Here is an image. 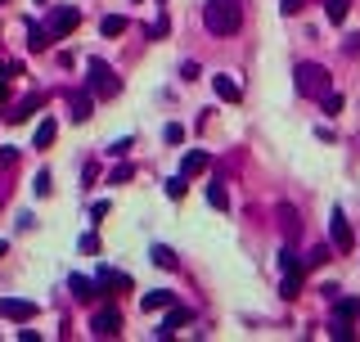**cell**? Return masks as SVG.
Masks as SVG:
<instances>
[{
    "label": "cell",
    "instance_id": "4",
    "mask_svg": "<svg viewBox=\"0 0 360 342\" xmlns=\"http://www.w3.org/2000/svg\"><path fill=\"white\" fill-rule=\"evenodd\" d=\"M279 270H284V284H279V293L293 302V298L302 293V279H306V261H302V256L293 252V248H284V252H279Z\"/></svg>",
    "mask_w": 360,
    "mask_h": 342
},
{
    "label": "cell",
    "instance_id": "2",
    "mask_svg": "<svg viewBox=\"0 0 360 342\" xmlns=\"http://www.w3.org/2000/svg\"><path fill=\"white\" fill-rule=\"evenodd\" d=\"M293 86H297V95H306V99H325L334 86H329V68H320V63H297L293 68Z\"/></svg>",
    "mask_w": 360,
    "mask_h": 342
},
{
    "label": "cell",
    "instance_id": "25",
    "mask_svg": "<svg viewBox=\"0 0 360 342\" xmlns=\"http://www.w3.org/2000/svg\"><path fill=\"white\" fill-rule=\"evenodd\" d=\"M140 307H145V311H167V307H172V293H163V288H158V293H145V302H140Z\"/></svg>",
    "mask_w": 360,
    "mask_h": 342
},
{
    "label": "cell",
    "instance_id": "37",
    "mask_svg": "<svg viewBox=\"0 0 360 342\" xmlns=\"http://www.w3.org/2000/svg\"><path fill=\"white\" fill-rule=\"evenodd\" d=\"M18 163V149H0V167H14Z\"/></svg>",
    "mask_w": 360,
    "mask_h": 342
},
{
    "label": "cell",
    "instance_id": "16",
    "mask_svg": "<svg viewBox=\"0 0 360 342\" xmlns=\"http://www.w3.org/2000/svg\"><path fill=\"white\" fill-rule=\"evenodd\" d=\"M54 136H59V122L45 117L41 127H36V140H32V145H36V149H50V145H54Z\"/></svg>",
    "mask_w": 360,
    "mask_h": 342
},
{
    "label": "cell",
    "instance_id": "19",
    "mask_svg": "<svg viewBox=\"0 0 360 342\" xmlns=\"http://www.w3.org/2000/svg\"><path fill=\"white\" fill-rule=\"evenodd\" d=\"M95 279H99L104 288H131V275H122V270H108V266H104V270L95 275Z\"/></svg>",
    "mask_w": 360,
    "mask_h": 342
},
{
    "label": "cell",
    "instance_id": "10",
    "mask_svg": "<svg viewBox=\"0 0 360 342\" xmlns=\"http://www.w3.org/2000/svg\"><path fill=\"white\" fill-rule=\"evenodd\" d=\"M212 90H216V99H225V104H239L243 99V86L230 77V72H216L212 77Z\"/></svg>",
    "mask_w": 360,
    "mask_h": 342
},
{
    "label": "cell",
    "instance_id": "11",
    "mask_svg": "<svg viewBox=\"0 0 360 342\" xmlns=\"http://www.w3.org/2000/svg\"><path fill=\"white\" fill-rule=\"evenodd\" d=\"M275 212H279V230H284V239L293 243V239L302 234V216H297V207H293V203H279Z\"/></svg>",
    "mask_w": 360,
    "mask_h": 342
},
{
    "label": "cell",
    "instance_id": "9",
    "mask_svg": "<svg viewBox=\"0 0 360 342\" xmlns=\"http://www.w3.org/2000/svg\"><path fill=\"white\" fill-rule=\"evenodd\" d=\"M41 104H45V90H32V95H27V99H18L14 108L5 113V122H14V127H18V122H27V117H32L36 108H41Z\"/></svg>",
    "mask_w": 360,
    "mask_h": 342
},
{
    "label": "cell",
    "instance_id": "27",
    "mask_svg": "<svg viewBox=\"0 0 360 342\" xmlns=\"http://www.w3.org/2000/svg\"><path fill=\"white\" fill-rule=\"evenodd\" d=\"M32 189H36V194H50V189H54V180H50V171H36V180H32Z\"/></svg>",
    "mask_w": 360,
    "mask_h": 342
},
{
    "label": "cell",
    "instance_id": "22",
    "mask_svg": "<svg viewBox=\"0 0 360 342\" xmlns=\"http://www.w3.org/2000/svg\"><path fill=\"white\" fill-rule=\"evenodd\" d=\"M207 203H212L216 212H225V207H230V194H225L221 180H212V185H207Z\"/></svg>",
    "mask_w": 360,
    "mask_h": 342
},
{
    "label": "cell",
    "instance_id": "38",
    "mask_svg": "<svg viewBox=\"0 0 360 342\" xmlns=\"http://www.w3.org/2000/svg\"><path fill=\"white\" fill-rule=\"evenodd\" d=\"M180 77H185V81H198V63H180Z\"/></svg>",
    "mask_w": 360,
    "mask_h": 342
},
{
    "label": "cell",
    "instance_id": "34",
    "mask_svg": "<svg viewBox=\"0 0 360 342\" xmlns=\"http://www.w3.org/2000/svg\"><path fill=\"white\" fill-rule=\"evenodd\" d=\"M167 27H172V23H167V18H158V23L149 27V41H163V36H167Z\"/></svg>",
    "mask_w": 360,
    "mask_h": 342
},
{
    "label": "cell",
    "instance_id": "12",
    "mask_svg": "<svg viewBox=\"0 0 360 342\" xmlns=\"http://www.w3.org/2000/svg\"><path fill=\"white\" fill-rule=\"evenodd\" d=\"M68 288H72V298H77V302H95V298L104 293V284H99V279H86V275H72Z\"/></svg>",
    "mask_w": 360,
    "mask_h": 342
},
{
    "label": "cell",
    "instance_id": "26",
    "mask_svg": "<svg viewBox=\"0 0 360 342\" xmlns=\"http://www.w3.org/2000/svg\"><path fill=\"white\" fill-rule=\"evenodd\" d=\"M99 32H104V36H122V32H126V18H122V14H108V18L99 23Z\"/></svg>",
    "mask_w": 360,
    "mask_h": 342
},
{
    "label": "cell",
    "instance_id": "23",
    "mask_svg": "<svg viewBox=\"0 0 360 342\" xmlns=\"http://www.w3.org/2000/svg\"><path fill=\"white\" fill-rule=\"evenodd\" d=\"M329 338H338V342H352L356 338V329H352V320H343V316H334V320H329Z\"/></svg>",
    "mask_w": 360,
    "mask_h": 342
},
{
    "label": "cell",
    "instance_id": "17",
    "mask_svg": "<svg viewBox=\"0 0 360 342\" xmlns=\"http://www.w3.org/2000/svg\"><path fill=\"white\" fill-rule=\"evenodd\" d=\"M149 261H154L158 270H176V252L167 248V243H154V252H149Z\"/></svg>",
    "mask_w": 360,
    "mask_h": 342
},
{
    "label": "cell",
    "instance_id": "21",
    "mask_svg": "<svg viewBox=\"0 0 360 342\" xmlns=\"http://www.w3.org/2000/svg\"><path fill=\"white\" fill-rule=\"evenodd\" d=\"M329 252H334V243H316V248L302 256V261H306V270H320V266L329 261Z\"/></svg>",
    "mask_w": 360,
    "mask_h": 342
},
{
    "label": "cell",
    "instance_id": "8",
    "mask_svg": "<svg viewBox=\"0 0 360 342\" xmlns=\"http://www.w3.org/2000/svg\"><path fill=\"white\" fill-rule=\"evenodd\" d=\"M0 316L14 320V325H27V320L36 316V302H27V298H0Z\"/></svg>",
    "mask_w": 360,
    "mask_h": 342
},
{
    "label": "cell",
    "instance_id": "6",
    "mask_svg": "<svg viewBox=\"0 0 360 342\" xmlns=\"http://www.w3.org/2000/svg\"><path fill=\"white\" fill-rule=\"evenodd\" d=\"M77 23H81V14H77V9H72V5H59L50 18H45V32H50L54 41H63L68 32H77Z\"/></svg>",
    "mask_w": 360,
    "mask_h": 342
},
{
    "label": "cell",
    "instance_id": "13",
    "mask_svg": "<svg viewBox=\"0 0 360 342\" xmlns=\"http://www.w3.org/2000/svg\"><path fill=\"white\" fill-rule=\"evenodd\" d=\"M207 167H212V158H207L203 149H189V154H185V163H180V176H185V180H189V176H203Z\"/></svg>",
    "mask_w": 360,
    "mask_h": 342
},
{
    "label": "cell",
    "instance_id": "24",
    "mask_svg": "<svg viewBox=\"0 0 360 342\" xmlns=\"http://www.w3.org/2000/svg\"><path fill=\"white\" fill-rule=\"evenodd\" d=\"M347 9H352V0H325L329 23H347Z\"/></svg>",
    "mask_w": 360,
    "mask_h": 342
},
{
    "label": "cell",
    "instance_id": "1",
    "mask_svg": "<svg viewBox=\"0 0 360 342\" xmlns=\"http://www.w3.org/2000/svg\"><path fill=\"white\" fill-rule=\"evenodd\" d=\"M243 23V5L239 0H207L203 5V27L212 36H234Z\"/></svg>",
    "mask_w": 360,
    "mask_h": 342
},
{
    "label": "cell",
    "instance_id": "35",
    "mask_svg": "<svg viewBox=\"0 0 360 342\" xmlns=\"http://www.w3.org/2000/svg\"><path fill=\"white\" fill-rule=\"evenodd\" d=\"M343 54H352V59L360 54V32H356V36H347V41H343Z\"/></svg>",
    "mask_w": 360,
    "mask_h": 342
},
{
    "label": "cell",
    "instance_id": "33",
    "mask_svg": "<svg viewBox=\"0 0 360 342\" xmlns=\"http://www.w3.org/2000/svg\"><path fill=\"white\" fill-rule=\"evenodd\" d=\"M167 194H172V198H185V176H172V180H167Z\"/></svg>",
    "mask_w": 360,
    "mask_h": 342
},
{
    "label": "cell",
    "instance_id": "36",
    "mask_svg": "<svg viewBox=\"0 0 360 342\" xmlns=\"http://www.w3.org/2000/svg\"><path fill=\"white\" fill-rule=\"evenodd\" d=\"M131 145H136V140H117V145H113L108 154H113V158H126V154H131Z\"/></svg>",
    "mask_w": 360,
    "mask_h": 342
},
{
    "label": "cell",
    "instance_id": "30",
    "mask_svg": "<svg viewBox=\"0 0 360 342\" xmlns=\"http://www.w3.org/2000/svg\"><path fill=\"white\" fill-rule=\"evenodd\" d=\"M81 252H86V256H99V234H81Z\"/></svg>",
    "mask_w": 360,
    "mask_h": 342
},
{
    "label": "cell",
    "instance_id": "41",
    "mask_svg": "<svg viewBox=\"0 0 360 342\" xmlns=\"http://www.w3.org/2000/svg\"><path fill=\"white\" fill-rule=\"evenodd\" d=\"M36 5H45V0H36Z\"/></svg>",
    "mask_w": 360,
    "mask_h": 342
},
{
    "label": "cell",
    "instance_id": "29",
    "mask_svg": "<svg viewBox=\"0 0 360 342\" xmlns=\"http://www.w3.org/2000/svg\"><path fill=\"white\" fill-rule=\"evenodd\" d=\"M163 140H167V145H180V140H185V127H180V122H167Z\"/></svg>",
    "mask_w": 360,
    "mask_h": 342
},
{
    "label": "cell",
    "instance_id": "15",
    "mask_svg": "<svg viewBox=\"0 0 360 342\" xmlns=\"http://www.w3.org/2000/svg\"><path fill=\"white\" fill-rule=\"evenodd\" d=\"M68 104H72V122H86L90 113H95V95H90V90H77Z\"/></svg>",
    "mask_w": 360,
    "mask_h": 342
},
{
    "label": "cell",
    "instance_id": "31",
    "mask_svg": "<svg viewBox=\"0 0 360 342\" xmlns=\"http://www.w3.org/2000/svg\"><path fill=\"white\" fill-rule=\"evenodd\" d=\"M302 5H306V0H279V14L293 18V14H302Z\"/></svg>",
    "mask_w": 360,
    "mask_h": 342
},
{
    "label": "cell",
    "instance_id": "32",
    "mask_svg": "<svg viewBox=\"0 0 360 342\" xmlns=\"http://www.w3.org/2000/svg\"><path fill=\"white\" fill-rule=\"evenodd\" d=\"M320 104H325V113H343V95H334V90H329Z\"/></svg>",
    "mask_w": 360,
    "mask_h": 342
},
{
    "label": "cell",
    "instance_id": "28",
    "mask_svg": "<svg viewBox=\"0 0 360 342\" xmlns=\"http://www.w3.org/2000/svg\"><path fill=\"white\" fill-rule=\"evenodd\" d=\"M131 176H136V167H131V163H122V167H113V176H108V180H113V185H126Z\"/></svg>",
    "mask_w": 360,
    "mask_h": 342
},
{
    "label": "cell",
    "instance_id": "18",
    "mask_svg": "<svg viewBox=\"0 0 360 342\" xmlns=\"http://www.w3.org/2000/svg\"><path fill=\"white\" fill-rule=\"evenodd\" d=\"M50 41H54V36H50V32H45V27H36V23H27V45H32V50H36V54H41V50H50Z\"/></svg>",
    "mask_w": 360,
    "mask_h": 342
},
{
    "label": "cell",
    "instance_id": "39",
    "mask_svg": "<svg viewBox=\"0 0 360 342\" xmlns=\"http://www.w3.org/2000/svg\"><path fill=\"white\" fill-rule=\"evenodd\" d=\"M9 99V77H0V104Z\"/></svg>",
    "mask_w": 360,
    "mask_h": 342
},
{
    "label": "cell",
    "instance_id": "3",
    "mask_svg": "<svg viewBox=\"0 0 360 342\" xmlns=\"http://www.w3.org/2000/svg\"><path fill=\"white\" fill-rule=\"evenodd\" d=\"M86 90L95 95V99H117V95H122V81H117V72H113L104 59H90V63H86Z\"/></svg>",
    "mask_w": 360,
    "mask_h": 342
},
{
    "label": "cell",
    "instance_id": "5",
    "mask_svg": "<svg viewBox=\"0 0 360 342\" xmlns=\"http://www.w3.org/2000/svg\"><path fill=\"white\" fill-rule=\"evenodd\" d=\"M329 243H334V252H352L356 248V230L347 225L343 207H334V216H329Z\"/></svg>",
    "mask_w": 360,
    "mask_h": 342
},
{
    "label": "cell",
    "instance_id": "14",
    "mask_svg": "<svg viewBox=\"0 0 360 342\" xmlns=\"http://www.w3.org/2000/svg\"><path fill=\"white\" fill-rule=\"evenodd\" d=\"M189 311L185 307H167V320H163V329H154V338H172V329H180V325H189Z\"/></svg>",
    "mask_w": 360,
    "mask_h": 342
},
{
    "label": "cell",
    "instance_id": "20",
    "mask_svg": "<svg viewBox=\"0 0 360 342\" xmlns=\"http://www.w3.org/2000/svg\"><path fill=\"white\" fill-rule=\"evenodd\" d=\"M334 316H343V320H360V302L356 298H334Z\"/></svg>",
    "mask_w": 360,
    "mask_h": 342
},
{
    "label": "cell",
    "instance_id": "7",
    "mask_svg": "<svg viewBox=\"0 0 360 342\" xmlns=\"http://www.w3.org/2000/svg\"><path fill=\"white\" fill-rule=\"evenodd\" d=\"M90 334H95V338H117V334H122V311H117V307L95 311V316H90Z\"/></svg>",
    "mask_w": 360,
    "mask_h": 342
},
{
    "label": "cell",
    "instance_id": "40",
    "mask_svg": "<svg viewBox=\"0 0 360 342\" xmlns=\"http://www.w3.org/2000/svg\"><path fill=\"white\" fill-rule=\"evenodd\" d=\"M5 252H9V243H5V239H0V256H5Z\"/></svg>",
    "mask_w": 360,
    "mask_h": 342
}]
</instances>
